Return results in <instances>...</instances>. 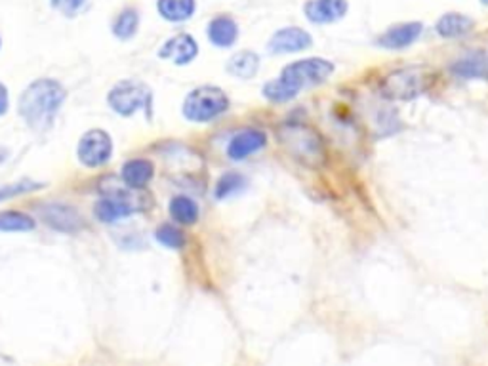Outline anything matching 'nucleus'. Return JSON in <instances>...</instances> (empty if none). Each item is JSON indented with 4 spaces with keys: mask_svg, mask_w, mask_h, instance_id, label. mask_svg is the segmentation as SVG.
<instances>
[{
    "mask_svg": "<svg viewBox=\"0 0 488 366\" xmlns=\"http://www.w3.org/2000/svg\"><path fill=\"white\" fill-rule=\"evenodd\" d=\"M334 65L323 57H305L286 65L279 79L264 84V96L273 103H286L294 100L301 90L318 86L330 79Z\"/></svg>",
    "mask_w": 488,
    "mask_h": 366,
    "instance_id": "f257e3e1",
    "label": "nucleus"
},
{
    "mask_svg": "<svg viewBox=\"0 0 488 366\" xmlns=\"http://www.w3.org/2000/svg\"><path fill=\"white\" fill-rule=\"evenodd\" d=\"M65 101V88L57 81L40 79L29 84L20 98V115L27 125L44 132L52 126V122Z\"/></svg>",
    "mask_w": 488,
    "mask_h": 366,
    "instance_id": "f03ea898",
    "label": "nucleus"
},
{
    "mask_svg": "<svg viewBox=\"0 0 488 366\" xmlns=\"http://www.w3.org/2000/svg\"><path fill=\"white\" fill-rule=\"evenodd\" d=\"M279 144L290 157L308 168H320L327 162L325 140L313 126L301 120H286L277 128Z\"/></svg>",
    "mask_w": 488,
    "mask_h": 366,
    "instance_id": "7ed1b4c3",
    "label": "nucleus"
},
{
    "mask_svg": "<svg viewBox=\"0 0 488 366\" xmlns=\"http://www.w3.org/2000/svg\"><path fill=\"white\" fill-rule=\"evenodd\" d=\"M437 81V73L425 65H408L391 71L379 83V90L388 100L410 101L425 94Z\"/></svg>",
    "mask_w": 488,
    "mask_h": 366,
    "instance_id": "20e7f679",
    "label": "nucleus"
},
{
    "mask_svg": "<svg viewBox=\"0 0 488 366\" xmlns=\"http://www.w3.org/2000/svg\"><path fill=\"white\" fill-rule=\"evenodd\" d=\"M229 109V98L218 86L195 88L183 101V115L193 122H210Z\"/></svg>",
    "mask_w": 488,
    "mask_h": 366,
    "instance_id": "39448f33",
    "label": "nucleus"
},
{
    "mask_svg": "<svg viewBox=\"0 0 488 366\" xmlns=\"http://www.w3.org/2000/svg\"><path fill=\"white\" fill-rule=\"evenodd\" d=\"M151 101L152 94L149 86L140 81H120L109 92V105L122 117H130L140 109H149Z\"/></svg>",
    "mask_w": 488,
    "mask_h": 366,
    "instance_id": "423d86ee",
    "label": "nucleus"
},
{
    "mask_svg": "<svg viewBox=\"0 0 488 366\" xmlns=\"http://www.w3.org/2000/svg\"><path fill=\"white\" fill-rule=\"evenodd\" d=\"M113 152V142L107 132L103 130H90L86 132L79 147H76V155H79V161L88 166V168H98L109 162Z\"/></svg>",
    "mask_w": 488,
    "mask_h": 366,
    "instance_id": "0eeeda50",
    "label": "nucleus"
},
{
    "mask_svg": "<svg viewBox=\"0 0 488 366\" xmlns=\"http://www.w3.org/2000/svg\"><path fill=\"white\" fill-rule=\"evenodd\" d=\"M137 208H140V203H137L134 195H128L122 189H115L113 193H107V196H103L96 205V216L105 223H111L132 216Z\"/></svg>",
    "mask_w": 488,
    "mask_h": 366,
    "instance_id": "6e6552de",
    "label": "nucleus"
},
{
    "mask_svg": "<svg viewBox=\"0 0 488 366\" xmlns=\"http://www.w3.org/2000/svg\"><path fill=\"white\" fill-rule=\"evenodd\" d=\"M311 44L313 37L308 30H303L301 27H284L269 39L267 48L271 54H296L308 50Z\"/></svg>",
    "mask_w": 488,
    "mask_h": 366,
    "instance_id": "1a4fd4ad",
    "label": "nucleus"
},
{
    "mask_svg": "<svg viewBox=\"0 0 488 366\" xmlns=\"http://www.w3.org/2000/svg\"><path fill=\"white\" fill-rule=\"evenodd\" d=\"M267 145V135L262 130L247 128L231 137V142L227 145V157L231 161H244L250 155H256L257 151H262Z\"/></svg>",
    "mask_w": 488,
    "mask_h": 366,
    "instance_id": "9d476101",
    "label": "nucleus"
},
{
    "mask_svg": "<svg viewBox=\"0 0 488 366\" xmlns=\"http://www.w3.org/2000/svg\"><path fill=\"white\" fill-rule=\"evenodd\" d=\"M40 212H42L40 214L42 220L50 227H54L56 231L76 233L81 231L84 225L81 214L67 205H44Z\"/></svg>",
    "mask_w": 488,
    "mask_h": 366,
    "instance_id": "9b49d317",
    "label": "nucleus"
},
{
    "mask_svg": "<svg viewBox=\"0 0 488 366\" xmlns=\"http://www.w3.org/2000/svg\"><path fill=\"white\" fill-rule=\"evenodd\" d=\"M423 25L418 22H408L389 27L384 35L378 39V44L381 48L388 50H403L414 44L422 37Z\"/></svg>",
    "mask_w": 488,
    "mask_h": 366,
    "instance_id": "f8f14e48",
    "label": "nucleus"
},
{
    "mask_svg": "<svg viewBox=\"0 0 488 366\" xmlns=\"http://www.w3.org/2000/svg\"><path fill=\"white\" fill-rule=\"evenodd\" d=\"M198 54V44L196 40L187 35V33H179L172 37L170 40H166L162 44V48L159 50V56L162 59L172 61L176 65H187L196 57Z\"/></svg>",
    "mask_w": 488,
    "mask_h": 366,
    "instance_id": "ddd939ff",
    "label": "nucleus"
},
{
    "mask_svg": "<svg viewBox=\"0 0 488 366\" xmlns=\"http://www.w3.org/2000/svg\"><path fill=\"white\" fill-rule=\"evenodd\" d=\"M347 10H349L347 0H309L303 8L305 18H308L311 23H318V25L334 23L342 20L347 13Z\"/></svg>",
    "mask_w": 488,
    "mask_h": 366,
    "instance_id": "4468645a",
    "label": "nucleus"
},
{
    "mask_svg": "<svg viewBox=\"0 0 488 366\" xmlns=\"http://www.w3.org/2000/svg\"><path fill=\"white\" fill-rule=\"evenodd\" d=\"M208 39L218 48H229L239 39V25L229 15H218L208 23Z\"/></svg>",
    "mask_w": 488,
    "mask_h": 366,
    "instance_id": "2eb2a0df",
    "label": "nucleus"
},
{
    "mask_svg": "<svg viewBox=\"0 0 488 366\" xmlns=\"http://www.w3.org/2000/svg\"><path fill=\"white\" fill-rule=\"evenodd\" d=\"M450 71L460 79H488V54L475 52L458 59Z\"/></svg>",
    "mask_w": 488,
    "mask_h": 366,
    "instance_id": "dca6fc26",
    "label": "nucleus"
},
{
    "mask_svg": "<svg viewBox=\"0 0 488 366\" xmlns=\"http://www.w3.org/2000/svg\"><path fill=\"white\" fill-rule=\"evenodd\" d=\"M473 27H475V22H473L469 15L449 12L445 15H440V20L437 22V33L445 39H460L469 35Z\"/></svg>",
    "mask_w": 488,
    "mask_h": 366,
    "instance_id": "f3484780",
    "label": "nucleus"
},
{
    "mask_svg": "<svg viewBox=\"0 0 488 366\" xmlns=\"http://www.w3.org/2000/svg\"><path fill=\"white\" fill-rule=\"evenodd\" d=\"M155 176V168L145 159H132L122 166V179L132 189H142Z\"/></svg>",
    "mask_w": 488,
    "mask_h": 366,
    "instance_id": "a211bd4d",
    "label": "nucleus"
},
{
    "mask_svg": "<svg viewBox=\"0 0 488 366\" xmlns=\"http://www.w3.org/2000/svg\"><path fill=\"white\" fill-rule=\"evenodd\" d=\"M259 71V56L250 50H240L227 61V73L235 79L248 81Z\"/></svg>",
    "mask_w": 488,
    "mask_h": 366,
    "instance_id": "6ab92c4d",
    "label": "nucleus"
},
{
    "mask_svg": "<svg viewBox=\"0 0 488 366\" xmlns=\"http://www.w3.org/2000/svg\"><path fill=\"white\" fill-rule=\"evenodd\" d=\"M157 8L164 20L181 23V22H187L189 18H193L196 3L195 0H159Z\"/></svg>",
    "mask_w": 488,
    "mask_h": 366,
    "instance_id": "aec40b11",
    "label": "nucleus"
},
{
    "mask_svg": "<svg viewBox=\"0 0 488 366\" xmlns=\"http://www.w3.org/2000/svg\"><path fill=\"white\" fill-rule=\"evenodd\" d=\"M170 216L181 225H193L198 220V206L189 196H174L170 203Z\"/></svg>",
    "mask_w": 488,
    "mask_h": 366,
    "instance_id": "412c9836",
    "label": "nucleus"
},
{
    "mask_svg": "<svg viewBox=\"0 0 488 366\" xmlns=\"http://www.w3.org/2000/svg\"><path fill=\"white\" fill-rule=\"evenodd\" d=\"M35 229V220L23 212H0V231L27 233Z\"/></svg>",
    "mask_w": 488,
    "mask_h": 366,
    "instance_id": "4be33fe9",
    "label": "nucleus"
},
{
    "mask_svg": "<svg viewBox=\"0 0 488 366\" xmlns=\"http://www.w3.org/2000/svg\"><path fill=\"white\" fill-rule=\"evenodd\" d=\"M137 27H140V13L134 8H126L117 15V20L113 23V33L120 40H128L135 35Z\"/></svg>",
    "mask_w": 488,
    "mask_h": 366,
    "instance_id": "5701e85b",
    "label": "nucleus"
},
{
    "mask_svg": "<svg viewBox=\"0 0 488 366\" xmlns=\"http://www.w3.org/2000/svg\"><path fill=\"white\" fill-rule=\"evenodd\" d=\"M244 187H247V179H244L237 172H229V174L222 176L220 181H218V186H216V198L223 201V198H229V196H233V195L240 193Z\"/></svg>",
    "mask_w": 488,
    "mask_h": 366,
    "instance_id": "b1692460",
    "label": "nucleus"
},
{
    "mask_svg": "<svg viewBox=\"0 0 488 366\" xmlns=\"http://www.w3.org/2000/svg\"><path fill=\"white\" fill-rule=\"evenodd\" d=\"M157 240L166 248H174L179 250L186 247V235H183L181 229L174 225H161L157 229Z\"/></svg>",
    "mask_w": 488,
    "mask_h": 366,
    "instance_id": "393cba45",
    "label": "nucleus"
},
{
    "mask_svg": "<svg viewBox=\"0 0 488 366\" xmlns=\"http://www.w3.org/2000/svg\"><path fill=\"white\" fill-rule=\"evenodd\" d=\"M46 186V183H35V181H18V183H6V186L0 187V201H8V198H13L23 193H30V191H39Z\"/></svg>",
    "mask_w": 488,
    "mask_h": 366,
    "instance_id": "a878e982",
    "label": "nucleus"
},
{
    "mask_svg": "<svg viewBox=\"0 0 488 366\" xmlns=\"http://www.w3.org/2000/svg\"><path fill=\"white\" fill-rule=\"evenodd\" d=\"M84 4H86V0H52V6L57 12L67 15V18H73V15L79 13Z\"/></svg>",
    "mask_w": 488,
    "mask_h": 366,
    "instance_id": "bb28decb",
    "label": "nucleus"
},
{
    "mask_svg": "<svg viewBox=\"0 0 488 366\" xmlns=\"http://www.w3.org/2000/svg\"><path fill=\"white\" fill-rule=\"evenodd\" d=\"M8 111V90L4 84H0V115Z\"/></svg>",
    "mask_w": 488,
    "mask_h": 366,
    "instance_id": "cd10ccee",
    "label": "nucleus"
},
{
    "mask_svg": "<svg viewBox=\"0 0 488 366\" xmlns=\"http://www.w3.org/2000/svg\"><path fill=\"white\" fill-rule=\"evenodd\" d=\"M481 3H483V4H486V6H488V0H481Z\"/></svg>",
    "mask_w": 488,
    "mask_h": 366,
    "instance_id": "c85d7f7f",
    "label": "nucleus"
},
{
    "mask_svg": "<svg viewBox=\"0 0 488 366\" xmlns=\"http://www.w3.org/2000/svg\"><path fill=\"white\" fill-rule=\"evenodd\" d=\"M0 44H3V42H0Z\"/></svg>",
    "mask_w": 488,
    "mask_h": 366,
    "instance_id": "c756f323",
    "label": "nucleus"
}]
</instances>
